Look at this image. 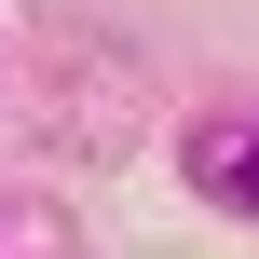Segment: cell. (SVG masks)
<instances>
[{
	"instance_id": "1",
	"label": "cell",
	"mask_w": 259,
	"mask_h": 259,
	"mask_svg": "<svg viewBox=\"0 0 259 259\" xmlns=\"http://www.w3.org/2000/svg\"><path fill=\"white\" fill-rule=\"evenodd\" d=\"M205 178H219V205H246V219H259V137H219Z\"/></svg>"
}]
</instances>
